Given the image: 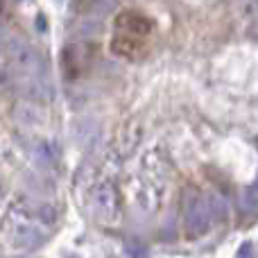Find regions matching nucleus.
<instances>
[{
	"label": "nucleus",
	"mask_w": 258,
	"mask_h": 258,
	"mask_svg": "<svg viewBox=\"0 0 258 258\" xmlns=\"http://www.w3.org/2000/svg\"><path fill=\"white\" fill-rule=\"evenodd\" d=\"M118 34L113 39V50L122 57H132L129 48H141V39L152 32V21L136 12L120 14L116 21Z\"/></svg>",
	"instance_id": "1"
},
{
	"label": "nucleus",
	"mask_w": 258,
	"mask_h": 258,
	"mask_svg": "<svg viewBox=\"0 0 258 258\" xmlns=\"http://www.w3.org/2000/svg\"><path fill=\"white\" fill-rule=\"evenodd\" d=\"M77 7L89 18H98L111 12L116 7V0H77Z\"/></svg>",
	"instance_id": "7"
},
{
	"label": "nucleus",
	"mask_w": 258,
	"mask_h": 258,
	"mask_svg": "<svg viewBox=\"0 0 258 258\" xmlns=\"http://www.w3.org/2000/svg\"><path fill=\"white\" fill-rule=\"evenodd\" d=\"M254 30H256V34H258V21H256V27H254Z\"/></svg>",
	"instance_id": "13"
},
{
	"label": "nucleus",
	"mask_w": 258,
	"mask_h": 258,
	"mask_svg": "<svg viewBox=\"0 0 258 258\" xmlns=\"http://www.w3.org/2000/svg\"><path fill=\"white\" fill-rule=\"evenodd\" d=\"M238 258H254V247H251L249 242H245V245L240 247V251H238Z\"/></svg>",
	"instance_id": "11"
},
{
	"label": "nucleus",
	"mask_w": 258,
	"mask_h": 258,
	"mask_svg": "<svg viewBox=\"0 0 258 258\" xmlns=\"http://www.w3.org/2000/svg\"><path fill=\"white\" fill-rule=\"evenodd\" d=\"M211 204L202 195H188L183 202V224L190 238L204 236L211 229Z\"/></svg>",
	"instance_id": "3"
},
{
	"label": "nucleus",
	"mask_w": 258,
	"mask_h": 258,
	"mask_svg": "<svg viewBox=\"0 0 258 258\" xmlns=\"http://www.w3.org/2000/svg\"><path fill=\"white\" fill-rule=\"evenodd\" d=\"M98 134H100V125L93 118H82V120H77L73 125V136H75V141L80 145H91L98 138Z\"/></svg>",
	"instance_id": "6"
},
{
	"label": "nucleus",
	"mask_w": 258,
	"mask_h": 258,
	"mask_svg": "<svg viewBox=\"0 0 258 258\" xmlns=\"http://www.w3.org/2000/svg\"><path fill=\"white\" fill-rule=\"evenodd\" d=\"M211 211L213 213H218V215H227V204H224V200L220 195H215V197H211Z\"/></svg>",
	"instance_id": "9"
},
{
	"label": "nucleus",
	"mask_w": 258,
	"mask_h": 258,
	"mask_svg": "<svg viewBox=\"0 0 258 258\" xmlns=\"http://www.w3.org/2000/svg\"><path fill=\"white\" fill-rule=\"evenodd\" d=\"M5 52H7L9 66L14 68V75L18 73L23 80H32V77L48 75V73H45V66H43V59L39 57V52H36L27 41L14 39L12 43H7Z\"/></svg>",
	"instance_id": "2"
},
{
	"label": "nucleus",
	"mask_w": 258,
	"mask_h": 258,
	"mask_svg": "<svg viewBox=\"0 0 258 258\" xmlns=\"http://www.w3.org/2000/svg\"><path fill=\"white\" fill-rule=\"evenodd\" d=\"M93 209L100 218H111L118 209V197L109 183H102L93 190Z\"/></svg>",
	"instance_id": "5"
},
{
	"label": "nucleus",
	"mask_w": 258,
	"mask_h": 258,
	"mask_svg": "<svg viewBox=\"0 0 258 258\" xmlns=\"http://www.w3.org/2000/svg\"><path fill=\"white\" fill-rule=\"evenodd\" d=\"M127 251H129V254H132L134 258H143V256L147 254L145 247H138L136 242H129V245H127Z\"/></svg>",
	"instance_id": "10"
},
{
	"label": "nucleus",
	"mask_w": 258,
	"mask_h": 258,
	"mask_svg": "<svg viewBox=\"0 0 258 258\" xmlns=\"http://www.w3.org/2000/svg\"><path fill=\"white\" fill-rule=\"evenodd\" d=\"M14 116H18V120H23V122H36L41 118V111L32 102H27V104H18L14 109Z\"/></svg>",
	"instance_id": "8"
},
{
	"label": "nucleus",
	"mask_w": 258,
	"mask_h": 258,
	"mask_svg": "<svg viewBox=\"0 0 258 258\" xmlns=\"http://www.w3.org/2000/svg\"><path fill=\"white\" fill-rule=\"evenodd\" d=\"M254 12L258 14V0H254Z\"/></svg>",
	"instance_id": "12"
},
{
	"label": "nucleus",
	"mask_w": 258,
	"mask_h": 258,
	"mask_svg": "<svg viewBox=\"0 0 258 258\" xmlns=\"http://www.w3.org/2000/svg\"><path fill=\"white\" fill-rule=\"evenodd\" d=\"M45 240H48V233L41 227H34V224H18L12 231V242L16 249H25V251L39 249Z\"/></svg>",
	"instance_id": "4"
}]
</instances>
